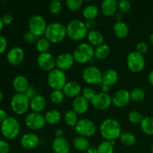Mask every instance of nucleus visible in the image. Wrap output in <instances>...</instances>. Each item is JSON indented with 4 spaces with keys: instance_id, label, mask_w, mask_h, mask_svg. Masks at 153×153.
<instances>
[{
    "instance_id": "nucleus-1",
    "label": "nucleus",
    "mask_w": 153,
    "mask_h": 153,
    "mask_svg": "<svg viewBox=\"0 0 153 153\" xmlns=\"http://www.w3.org/2000/svg\"><path fill=\"white\" fill-rule=\"evenodd\" d=\"M100 134L105 140L113 141L121 135V126L117 120L112 118L105 119L100 125Z\"/></svg>"
},
{
    "instance_id": "nucleus-2",
    "label": "nucleus",
    "mask_w": 153,
    "mask_h": 153,
    "mask_svg": "<svg viewBox=\"0 0 153 153\" xmlns=\"http://www.w3.org/2000/svg\"><path fill=\"white\" fill-rule=\"evenodd\" d=\"M44 36L50 43H61L67 36V27L61 22H52L47 25Z\"/></svg>"
},
{
    "instance_id": "nucleus-3",
    "label": "nucleus",
    "mask_w": 153,
    "mask_h": 153,
    "mask_svg": "<svg viewBox=\"0 0 153 153\" xmlns=\"http://www.w3.org/2000/svg\"><path fill=\"white\" fill-rule=\"evenodd\" d=\"M67 35L71 40L79 41L87 37L88 31L85 23L80 19H73L70 21L67 26Z\"/></svg>"
},
{
    "instance_id": "nucleus-4",
    "label": "nucleus",
    "mask_w": 153,
    "mask_h": 153,
    "mask_svg": "<svg viewBox=\"0 0 153 153\" xmlns=\"http://www.w3.org/2000/svg\"><path fill=\"white\" fill-rule=\"evenodd\" d=\"M73 55L75 61L79 64H85L93 60L94 49L90 43H82L75 48Z\"/></svg>"
},
{
    "instance_id": "nucleus-5",
    "label": "nucleus",
    "mask_w": 153,
    "mask_h": 153,
    "mask_svg": "<svg viewBox=\"0 0 153 153\" xmlns=\"http://www.w3.org/2000/svg\"><path fill=\"white\" fill-rule=\"evenodd\" d=\"M1 131L4 137L9 140L14 139L19 135L20 125L16 118L7 117L1 123Z\"/></svg>"
},
{
    "instance_id": "nucleus-6",
    "label": "nucleus",
    "mask_w": 153,
    "mask_h": 153,
    "mask_svg": "<svg viewBox=\"0 0 153 153\" xmlns=\"http://www.w3.org/2000/svg\"><path fill=\"white\" fill-rule=\"evenodd\" d=\"M47 82L49 87L53 90H63L67 83V76L63 70L56 68L49 72Z\"/></svg>"
},
{
    "instance_id": "nucleus-7",
    "label": "nucleus",
    "mask_w": 153,
    "mask_h": 153,
    "mask_svg": "<svg viewBox=\"0 0 153 153\" xmlns=\"http://www.w3.org/2000/svg\"><path fill=\"white\" fill-rule=\"evenodd\" d=\"M10 106L14 113L18 115H22L25 114L30 107V100L25 94L16 93L12 97Z\"/></svg>"
},
{
    "instance_id": "nucleus-8",
    "label": "nucleus",
    "mask_w": 153,
    "mask_h": 153,
    "mask_svg": "<svg viewBox=\"0 0 153 153\" xmlns=\"http://www.w3.org/2000/svg\"><path fill=\"white\" fill-rule=\"evenodd\" d=\"M145 64L146 61L143 55L136 51L130 52L127 56V66L133 73H138L143 71Z\"/></svg>"
},
{
    "instance_id": "nucleus-9",
    "label": "nucleus",
    "mask_w": 153,
    "mask_h": 153,
    "mask_svg": "<svg viewBox=\"0 0 153 153\" xmlns=\"http://www.w3.org/2000/svg\"><path fill=\"white\" fill-rule=\"evenodd\" d=\"M76 133L79 136L85 137H92L97 131L95 123L89 119L79 120L77 124L75 126Z\"/></svg>"
},
{
    "instance_id": "nucleus-10",
    "label": "nucleus",
    "mask_w": 153,
    "mask_h": 153,
    "mask_svg": "<svg viewBox=\"0 0 153 153\" xmlns=\"http://www.w3.org/2000/svg\"><path fill=\"white\" fill-rule=\"evenodd\" d=\"M47 24L46 20L42 16L38 14L34 15L28 20V29L36 36L44 34L45 31L47 28Z\"/></svg>"
},
{
    "instance_id": "nucleus-11",
    "label": "nucleus",
    "mask_w": 153,
    "mask_h": 153,
    "mask_svg": "<svg viewBox=\"0 0 153 153\" xmlns=\"http://www.w3.org/2000/svg\"><path fill=\"white\" fill-rule=\"evenodd\" d=\"M82 78L86 83L90 85H97L102 83V73L100 68L95 66H89L84 69Z\"/></svg>"
},
{
    "instance_id": "nucleus-12",
    "label": "nucleus",
    "mask_w": 153,
    "mask_h": 153,
    "mask_svg": "<svg viewBox=\"0 0 153 153\" xmlns=\"http://www.w3.org/2000/svg\"><path fill=\"white\" fill-rule=\"evenodd\" d=\"M25 123L29 129L37 131L43 128L46 124V120L44 116H43L40 113L31 112L25 117Z\"/></svg>"
},
{
    "instance_id": "nucleus-13",
    "label": "nucleus",
    "mask_w": 153,
    "mask_h": 153,
    "mask_svg": "<svg viewBox=\"0 0 153 153\" xmlns=\"http://www.w3.org/2000/svg\"><path fill=\"white\" fill-rule=\"evenodd\" d=\"M37 63L41 70L50 72L56 67V58L49 52L40 53L37 56Z\"/></svg>"
},
{
    "instance_id": "nucleus-14",
    "label": "nucleus",
    "mask_w": 153,
    "mask_h": 153,
    "mask_svg": "<svg viewBox=\"0 0 153 153\" xmlns=\"http://www.w3.org/2000/svg\"><path fill=\"white\" fill-rule=\"evenodd\" d=\"M93 107L97 110H105L112 103V97L106 93H98L91 101Z\"/></svg>"
},
{
    "instance_id": "nucleus-15",
    "label": "nucleus",
    "mask_w": 153,
    "mask_h": 153,
    "mask_svg": "<svg viewBox=\"0 0 153 153\" xmlns=\"http://www.w3.org/2000/svg\"><path fill=\"white\" fill-rule=\"evenodd\" d=\"M75 59L73 54L70 52H63L56 58L57 68L61 70H67L71 68L74 64Z\"/></svg>"
},
{
    "instance_id": "nucleus-16",
    "label": "nucleus",
    "mask_w": 153,
    "mask_h": 153,
    "mask_svg": "<svg viewBox=\"0 0 153 153\" xmlns=\"http://www.w3.org/2000/svg\"><path fill=\"white\" fill-rule=\"evenodd\" d=\"M131 100L130 92L126 89L118 90L112 97V103L118 108H123Z\"/></svg>"
},
{
    "instance_id": "nucleus-17",
    "label": "nucleus",
    "mask_w": 153,
    "mask_h": 153,
    "mask_svg": "<svg viewBox=\"0 0 153 153\" xmlns=\"http://www.w3.org/2000/svg\"><path fill=\"white\" fill-rule=\"evenodd\" d=\"M25 58L24 50L19 46H13L7 54V59L12 65H18L21 64Z\"/></svg>"
},
{
    "instance_id": "nucleus-18",
    "label": "nucleus",
    "mask_w": 153,
    "mask_h": 153,
    "mask_svg": "<svg viewBox=\"0 0 153 153\" xmlns=\"http://www.w3.org/2000/svg\"><path fill=\"white\" fill-rule=\"evenodd\" d=\"M40 137L34 133H27L20 138L21 146L25 149H32L40 144Z\"/></svg>"
},
{
    "instance_id": "nucleus-19",
    "label": "nucleus",
    "mask_w": 153,
    "mask_h": 153,
    "mask_svg": "<svg viewBox=\"0 0 153 153\" xmlns=\"http://www.w3.org/2000/svg\"><path fill=\"white\" fill-rule=\"evenodd\" d=\"M62 91L66 97H69V98L75 99L79 96L82 88H81L80 85L78 82H74V81H70V82H67L66 83Z\"/></svg>"
},
{
    "instance_id": "nucleus-20",
    "label": "nucleus",
    "mask_w": 153,
    "mask_h": 153,
    "mask_svg": "<svg viewBox=\"0 0 153 153\" xmlns=\"http://www.w3.org/2000/svg\"><path fill=\"white\" fill-rule=\"evenodd\" d=\"M102 13L107 16H112L117 12L118 1L117 0H103L100 4Z\"/></svg>"
},
{
    "instance_id": "nucleus-21",
    "label": "nucleus",
    "mask_w": 153,
    "mask_h": 153,
    "mask_svg": "<svg viewBox=\"0 0 153 153\" xmlns=\"http://www.w3.org/2000/svg\"><path fill=\"white\" fill-rule=\"evenodd\" d=\"M52 147L55 153H69L70 145L64 137H55L52 143Z\"/></svg>"
},
{
    "instance_id": "nucleus-22",
    "label": "nucleus",
    "mask_w": 153,
    "mask_h": 153,
    "mask_svg": "<svg viewBox=\"0 0 153 153\" xmlns=\"http://www.w3.org/2000/svg\"><path fill=\"white\" fill-rule=\"evenodd\" d=\"M72 106H73V110L77 114H82L88 111L89 104L88 100L83 96H79L74 99Z\"/></svg>"
},
{
    "instance_id": "nucleus-23",
    "label": "nucleus",
    "mask_w": 153,
    "mask_h": 153,
    "mask_svg": "<svg viewBox=\"0 0 153 153\" xmlns=\"http://www.w3.org/2000/svg\"><path fill=\"white\" fill-rule=\"evenodd\" d=\"M29 86L28 80L24 76H16L13 81V88L18 94H25Z\"/></svg>"
},
{
    "instance_id": "nucleus-24",
    "label": "nucleus",
    "mask_w": 153,
    "mask_h": 153,
    "mask_svg": "<svg viewBox=\"0 0 153 153\" xmlns=\"http://www.w3.org/2000/svg\"><path fill=\"white\" fill-rule=\"evenodd\" d=\"M46 106V98L41 94H37V96L30 100V108L33 112L40 113L45 109Z\"/></svg>"
},
{
    "instance_id": "nucleus-25",
    "label": "nucleus",
    "mask_w": 153,
    "mask_h": 153,
    "mask_svg": "<svg viewBox=\"0 0 153 153\" xmlns=\"http://www.w3.org/2000/svg\"><path fill=\"white\" fill-rule=\"evenodd\" d=\"M119 79L118 73L114 69H108L102 73V85L111 86L116 84Z\"/></svg>"
},
{
    "instance_id": "nucleus-26",
    "label": "nucleus",
    "mask_w": 153,
    "mask_h": 153,
    "mask_svg": "<svg viewBox=\"0 0 153 153\" xmlns=\"http://www.w3.org/2000/svg\"><path fill=\"white\" fill-rule=\"evenodd\" d=\"M113 31L117 37L124 38L128 36L129 28L125 22H116L113 26Z\"/></svg>"
},
{
    "instance_id": "nucleus-27",
    "label": "nucleus",
    "mask_w": 153,
    "mask_h": 153,
    "mask_svg": "<svg viewBox=\"0 0 153 153\" xmlns=\"http://www.w3.org/2000/svg\"><path fill=\"white\" fill-rule=\"evenodd\" d=\"M87 37H88L89 43L92 46H94L97 47V46L103 44V42H104V36L100 31H97V30L89 31Z\"/></svg>"
},
{
    "instance_id": "nucleus-28",
    "label": "nucleus",
    "mask_w": 153,
    "mask_h": 153,
    "mask_svg": "<svg viewBox=\"0 0 153 153\" xmlns=\"http://www.w3.org/2000/svg\"><path fill=\"white\" fill-rule=\"evenodd\" d=\"M44 118L46 123L50 125H55L61 121V114L57 109H51L45 114Z\"/></svg>"
},
{
    "instance_id": "nucleus-29",
    "label": "nucleus",
    "mask_w": 153,
    "mask_h": 153,
    "mask_svg": "<svg viewBox=\"0 0 153 153\" xmlns=\"http://www.w3.org/2000/svg\"><path fill=\"white\" fill-rule=\"evenodd\" d=\"M73 146L75 149L80 152H87L90 147V142L87 137L78 136L73 140Z\"/></svg>"
},
{
    "instance_id": "nucleus-30",
    "label": "nucleus",
    "mask_w": 153,
    "mask_h": 153,
    "mask_svg": "<svg viewBox=\"0 0 153 153\" xmlns=\"http://www.w3.org/2000/svg\"><path fill=\"white\" fill-rule=\"evenodd\" d=\"M111 52L110 46L107 44L100 45L94 49V57L99 60H104L109 56Z\"/></svg>"
},
{
    "instance_id": "nucleus-31",
    "label": "nucleus",
    "mask_w": 153,
    "mask_h": 153,
    "mask_svg": "<svg viewBox=\"0 0 153 153\" xmlns=\"http://www.w3.org/2000/svg\"><path fill=\"white\" fill-rule=\"evenodd\" d=\"M99 12H100L99 7L96 4H89L84 8L82 15L87 20H91L97 18Z\"/></svg>"
},
{
    "instance_id": "nucleus-32",
    "label": "nucleus",
    "mask_w": 153,
    "mask_h": 153,
    "mask_svg": "<svg viewBox=\"0 0 153 153\" xmlns=\"http://www.w3.org/2000/svg\"><path fill=\"white\" fill-rule=\"evenodd\" d=\"M140 125L143 133L147 135H153V117H143Z\"/></svg>"
},
{
    "instance_id": "nucleus-33",
    "label": "nucleus",
    "mask_w": 153,
    "mask_h": 153,
    "mask_svg": "<svg viewBox=\"0 0 153 153\" xmlns=\"http://www.w3.org/2000/svg\"><path fill=\"white\" fill-rule=\"evenodd\" d=\"M64 121L69 126L75 127L79 121L78 114L73 110H67L64 114Z\"/></svg>"
},
{
    "instance_id": "nucleus-34",
    "label": "nucleus",
    "mask_w": 153,
    "mask_h": 153,
    "mask_svg": "<svg viewBox=\"0 0 153 153\" xmlns=\"http://www.w3.org/2000/svg\"><path fill=\"white\" fill-rule=\"evenodd\" d=\"M115 144V141H108V140H105L97 147L98 153H114V146Z\"/></svg>"
},
{
    "instance_id": "nucleus-35",
    "label": "nucleus",
    "mask_w": 153,
    "mask_h": 153,
    "mask_svg": "<svg viewBox=\"0 0 153 153\" xmlns=\"http://www.w3.org/2000/svg\"><path fill=\"white\" fill-rule=\"evenodd\" d=\"M120 139L123 144L126 146H132L136 143V137L134 136V134L130 132L122 133Z\"/></svg>"
},
{
    "instance_id": "nucleus-36",
    "label": "nucleus",
    "mask_w": 153,
    "mask_h": 153,
    "mask_svg": "<svg viewBox=\"0 0 153 153\" xmlns=\"http://www.w3.org/2000/svg\"><path fill=\"white\" fill-rule=\"evenodd\" d=\"M35 46L36 49L40 53L48 52L49 49H50V42L46 37H41L38 39L37 43H35Z\"/></svg>"
},
{
    "instance_id": "nucleus-37",
    "label": "nucleus",
    "mask_w": 153,
    "mask_h": 153,
    "mask_svg": "<svg viewBox=\"0 0 153 153\" xmlns=\"http://www.w3.org/2000/svg\"><path fill=\"white\" fill-rule=\"evenodd\" d=\"M64 97L62 90H53L50 94V100L54 104H60L64 101Z\"/></svg>"
},
{
    "instance_id": "nucleus-38",
    "label": "nucleus",
    "mask_w": 153,
    "mask_h": 153,
    "mask_svg": "<svg viewBox=\"0 0 153 153\" xmlns=\"http://www.w3.org/2000/svg\"><path fill=\"white\" fill-rule=\"evenodd\" d=\"M130 96H131V100H134V101H142L145 98V91L142 88H134L131 91Z\"/></svg>"
},
{
    "instance_id": "nucleus-39",
    "label": "nucleus",
    "mask_w": 153,
    "mask_h": 153,
    "mask_svg": "<svg viewBox=\"0 0 153 153\" xmlns=\"http://www.w3.org/2000/svg\"><path fill=\"white\" fill-rule=\"evenodd\" d=\"M143 118L141 114L137 111H132L128 115V121L133 124H140Z\"/></svg>"
},
{
    "instance_id": "nucleus-40",
    "label": "nucleus",
    "mask_w": 153,
    "mask_h": 153,
    "mask_svg": "<svg viewBox=\"0 0 153 153\" xmlns=\"http://www.w3.org/2000/svg\"><path fill=\"white\" fill-rule=\"evenodd\" d=\"M62 9V4L60 1H52L49 4V10L52 14H58Z\"/></svg>"
},
{
    "instance_id": "nucleus-41",
    "label": "nucleus",
    "mask_w": 153,
    "mask_h": 153,
    "mask_svg": "<svg viewBox=\"0 0 153 153\" xmlns=\"http://www.w3.org/2000/svg\"><path fill=\"white\" fill-rule=\"evenodd\" d=\"M118 8L123 13H128L131 9V4L128 0H120L118 1Z\"/></svg>"
},
{
    "instance_id": "nucleus-42",
    "label": "nucleus",
    "mask_w": 153,
    "mask_h": 153,
    "mask_svg": "<svg viewBox=\"0 0 153 153\" xmlns=\"http://www.w3.org/2000/svg\"><path fill=\"white\" fill-rule=\"evenodd\" d=\"M83 1L81 0H67L66 1V5L70 10H79L82 5Z\"/></svg>"
},
{
    "instance_id": "nucleus-43",
    "label": "nucleus",
    "mask_w": 153,
    "mask_h": 153,
    "mask_svg": "<svg viewBox=\"0 0 153 153\" xmlns=\"http://www.w3.org/2000/svg\"><path fill=\"white\" fill-rule=\"evenodd\" d=\"M97 94L95 90L91 87H86L82 91V95L88 101H91Z\"/></svg>"
},
{
    "instance_id": "nucleus-44",
    "label": "nucleus",
    "mask_w": 153,
    "mask_h": 153,
    "mask_svg": "<svg viewBox=\"0 0 153 153\" xmlns=\"http://www.w3.org/2000/svg\"><path fill=\"white\" fill-rule=\"evenodd\" d=\"M23 39L26 43H36L38 40L39 37L36 36L35 34H33L31 31H27L23 36Z\"/></svg>"
},
{
    "instance_id": "nucleus-45",
    "label": "nucleus",
    "mask_w": 153,
    "mask_h": 153,
    "mask_svg": "<svg viewBox=\"0 0 153 153\" xmlns=\"http://www.w3.org/2000/svg\"><path fill=\"white\" fill-rule=\"evenodd\" d=\"M135 49L136 52L141 54V55H143V54L146 53L148 51V45L147 43H145V42H139V43H137V45H136Z\"/></svg>"
},
{
    "instance_id": "nucleus-46",
    "label": "nucleus",
    "mask_w": 153,
    "mask_h": 153,
    "mask_svg": "<svg viewBox=\"0 0 153 153\" xmlns=\"http://www.w3.org/2000/svg\"><path fill=\"white\" fill-rule=\"evenodd\" d=\"M37 89H36L33 86H29V88L27 89V91H25V95L28 97L29 100H31L32 98H34L35 96L37 95Z\"/></svg>"
},
{
    "instance_id": "nucleus-47",
    "label": "nucleus",
    "mask_w": 153,
    "mask_h": 153,
    "mask_svg": "<svg viewBox=\"0 0 153 153\" xmlns=\"http://www.w3.org/2000/svg\"><path fill=\"white\" fill-rule=\"evenodd\" d=\"M10 145L6 140H0V153H8Z\"/></svg>"
},
{
    "instance_id": "nucleus-48",
    "label": "nucleus",
    "mask_w": 153,
    "mask_h": 153,
    "mask_svg": "<svg viewBox=\"0 0 153 153\" xmlns=\"http://www.w3.org/2000/svg\"><path fill=\"white\" fill-rule=\"evenodd\" d=\"M97 25V22H96L95 19L87 20V22H85V26H86L88 32H89V31H94V30H96Z\"/></svg>"
},
{
    "instance_id": "nucleus-49",
    "label": "nucleus",
    "mask_w": 153,
    "mask_h": 153,
    "mask_svg": "<svg viewBox=\"0 0 153 153\" xmlns=\"http://www.w3.org/2000/svg\"><path fill=\"white\" fill-rule=\"evenodd\" d=\"M7 46V43L5 37L2 35H0V53H2L5 51Z\"/></svg>"
},
{
    "instance_id": "nucleus-50",
    "label": "nucleus",
    "mask_w": 153,
    "mask_h": 153,
    "mask_svg": "<svg viewBox=\"0 0 153 153\" xmlns=\"http://www.w3.org/2000/svg\"><path fill=\"white\" fill-rule=\"evenodd\" d=\"M1 19H2V22L4 25H9L13 21V16L9 13H6V14L3 15Z\"/></svg>"
},
{
    "instance_id": "nucleus-51",
    "label": "nucleus",
    "mask_w": 153,
    "mask_h": 153,
    "mask_svg": "<svg viewBox=\"0 0 153 153\" xmlns=\"http://www.w3.org/2000/svg\"><path fill=\"white\" fill-rule=\"evenodd\" d=\"M55 137H58V138H60V137H64V130H63L62 128H58V129H56V131H55Z\"/></svg>"
},
{
    "instance_id": "nucleus-52",
    "label": "nucleus",
    "mask_w": 153,
    "mask_h": 153,
    "mask_svg": "<svg viewBox=\"0 0 153 153\" xmlns=\"http://www.w3.org/2000/svg\"><path fill=\"white\" fill-rule=\"evenodd\" d=\"M7 117V113L5 112V111L0 108V123H1Z\"/></svg>"
},
{
    "instance_id": "nucleus-53",
    "label": "nucleus",
    "mask_w": 153,
    "mask_h": 153,
    "mask_svg": "<svg viewBox=\"0 0 153 153\" xmlns=\"http://www.w3.org/2000/svg\"><path fill=\"white\" fill-rule=\"evenodd\" d=\"M87 153H98L97 147H95V146H90V147L88 148V150H87Z\"/></svg>"
},
{
    "instance_id": "nucleus-54",
    "label": "nucleus",
    "mask_w": 153,
    "mask_h": 153,
    "mask_svg": "<svg viewBox=\"0 0 153 153\" xmlns=\"http://www.w3.org/2000/svg\"><path fill=\"white\" fill-rule=\"evenodd\" d=\"M116 19H117V22H121L123 19V15L121 12H117L116 13Z\"/></svg>"
},
{
    "instance_id": "nucleus-55",
    "label": "nucleus",
    "mask_w": 153,
    "mask_h": 153,
    "mask_svg": "<svg viewBox=\"0 0 153 153\" xmlns=\"http://www.w3.org/2000/svg\"><path fill=\"white\" fill-rule=\"evenodd\" d=\"M101 88H102V92L106 93V94H108V92L110 91V86H108V85H102V84Z\"/></svg>"
},
{
    "instance_id": "nucleus-56",
    "label": "nucleus",
    "mask_w": 153,
    "mask_h": 153,
    "mask_svg": "<svg viewBox=\"0 0 153 153\" xmlns=\"http://www.w3.org/2000/svg\"><path fill=\"white\" fill-rule=\"evenodd\" d=\"M148 79H149V82L151 85H153V70L149 73V76H148Z\"/></svg>"
},
{
    "instance_id": "nucleus-57",
    "label": "nucleus",
    "mask_w": 153,
    "mask_h": 153,
    "mask_svg": "<svg viewBox=\"0 0 153 153\" xmlns=\"http://www.w3.org/2000/svg\"><path fill=\"white\" fill-rule=\"evenodd\" d=\"M4 24L3 23L2 19H1V17H0V31H1V30L3 28V27H4Z\"/></svg>"
},
{
    "instance_id": "nucleus-58",
    "label": "nucleus",
    "mask_w": 153,
    "mask_h": 153,
    "mask_svg": "<svg viewBox=\"0 0 153 153\" xmlns=\"http://www.w3.org/2000/svg\"><path fill=\"white\" fill-rule=\"evenodd\" d=\"M149 42H150L151 44L153 45V33L151 34L150 36H149Z\"/></svg>"
},
{
    "instance_id": "nucleus-59",
    "label": "nucleus",
    "mask_w": 153,
    "mask_h": 153,
    "mask_svg": "<svg viewBox=\"0 0 153 153\" xmlns=\"http://www.w3.org/2000/svg\"><path fill=\"white\" fill-rule=\"evenodd\" d=\"M2 100H3V94H2V93L0 91V102L2 101Z\"/></svg>"
},
{
    "instance_id": "nucleus-60",
    "label": "nucleus",
    "mask_w": 153,
    "mask_h": 153,
    "mask_svg": "<svg viewBox=\"0 0 153 153\" xmlns=\"http://www.w3.org/2000/svg\"><path fill=\"white\" fill-rule=\"evenodd\" d=\"M152 153H153V144H152Z\"/></svg>"
}]
</instances>
